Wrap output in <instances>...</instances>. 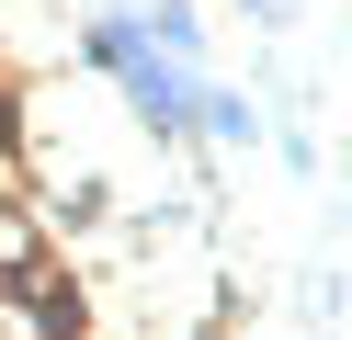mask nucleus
Instances as JSON below:
<instances>
[{
	"label": "nucleus",
	"mask_w": 352,
	"mask_h": 340,
	"mask_svg": "<svg viewBox=\"0 0 352 340\" xmlns=\"http://www.w3.org/2000/svg\"><path fill=\"white\" fill-rule=\"evenodd\" d=\"M23 306H34V329H46V340H80V306H69V284H57V272H34Z\"/></svg>",
	"instance_id": "f03ea898"
},
{
	"label": "nucleus",
	"mask_w": 352,
	"mask_h": 340,
	"mask_svg": "<svg viewBox=\"0 0 352 340\" xmlns=\"http://www.w3.org/2000/svg\"><path fill=\"white\" fill-rule=\"evenodd\" d=\"M0 159H12V91H0Z\"/></svg>",
	"instance_id": "7ed1b4c3"
},
{
	"label": "nucleus",
	"mask_w": 352,
	"mask_h": 340,
	"mask_svg": "<svg viewBox=\"0 0 352 340\" xmlns=\"http://www.w3.org/2000/svg\"><path fill=\"white\" fill-rule=\"evenodd\" d=\"M91 57H102V68H125V80H137V102H148V113H160V125H170V113H205V102H193V91H182V80H170V68H160V57H148V45H137V34H125V23H102V34H91Z\"/></svg>",
	"instance_id": "f257e3e1"
}]
</instances>
